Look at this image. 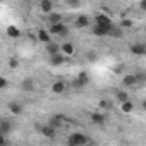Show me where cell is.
Masks as SVG:
<instances>
[{
	"instance_id": "10",
	"label": "cell",
	"mask_w": 146,
	"mask_h": 146,
	"mask_svg": "<svg viewBox=\"0 0 146 146\" xmlns=\"http://www.w3.org/2000/svg\"><path fill=\"white\" fill-rule=\"evenodd\" d=\"M122 35H124V29L115 23L108 28V33H107V36H110V38H122Z\"/></svg>"
},
{
	"instance_id": "31",
	"label": "cell",
	"mask_w": 146,
	"mask_h": 146,
	"mask_svg": "<svg viewBox=\"0 0 146 146\" xmlns=\"http://www.w3.org/2000/svg\"><path fill=\"white\" fill-rule=\"evenodd\" d=\"M86 58H88L90 62H96V58H98V55H96L95 52H88V55H86Z\"/></svg>"
},
{
	"instance_id": "22",
	"label": "cell",
	"mask_w": 146,
	"mask_h": 146,
	"mask_svg": "<svg viewBox=\"0 0 146 146\" xmlns=\"http://www.w3.org/2000/svg\"><path fill=\"white\" fill-rule=\"evenodd\" d=\"M7 36L12 38V40H16V38L21 36V29L17 26H7Z\"/></svg>"
},
{
	"instance_id": "14",
	"label": "cell",
	"mask_w": 146,
	"mask_h": 146,
	"mask_svg": "<svg viewBox=\"0 0 146 146\" xmlns=\"http://www.w3.org/2000/svg\"><path fill=\"white\" fill-rule=\"evenodd\" d=\"M91 122L96 125H103L107 122V117L103 112H91Z\"/></svg>"
},
{
	"instance_id": "8",
	"label": "cell",
	"mask_w": 146,
	"mask_h": 146,
	"mask_svg": "<svg viewBox=\"0 0 146 146\" xmlns=\"http://www.w3.org/2000/svg\"><path fill=\"white\" fill-rule=\"evenodd\" d=\"M60 52H62L65 57H72V55L76 53V46L72 45L70 41H64V43L60 45Z\"/></svg>"
},
{
	"instance_id": "23",
	"label": "cell",
	"mask_w": 146,
	"mask_h": 146,
	"mask_svg": "<svg viewBox=\"0 0 146 146\" xmlns=\"http://www.w3.org/2000/svg\"><path fill=\"white\" fill-rule=\"evenodd\" d=\"M120 110H122L124 113H132V110H134V105H132V102H131V100H125V102H122V103H120Z\"/></svg>"
},
{
	"instance_id": "12",
	"label": "cell",
	"mask_w": 146,
	"mask_h": 146,
	"mask_svg": "<svg viewBox=\"0 0 146 146\" xmlns=\"http://www.w3.org/2000/svg\"><path fill=\"white\" fill-rule=\"evenodd\" d=\"M139 81H137V78H136V74H125L124 78H122V84L125 86V88H132V86H136Z\"/></svg>"
},
{
	"instance_id": "29",
	"label": "cell",
	"mask_w": 146,
	"mask_h": 146,
	"mask_svg": "<svg viewBox=\"0 0 146 146\" xmlns=\"http://www.w3.org/2000/svg\"><path fill=\"white\" fill-rule=\"evenodd\" d=\"M9 67L11 69H17L19 67V60L16 57H9Z\"/></svg>"
},
{
	"instance_id": "27",
	"label": "cell",
	"mask_w": 146,
	"mask_h": 146,
	"mask_svg": "<svg viewBox=\"0 0 146 146\" xmlns=\"http://www.w3.org/2000/svg\"><path fill=\"white\" fill-rule=\"evenodd\" d=\"M132 24H134V23H132V19H127V17H125V19H122V21L119 23V26H120L122 29H131V28H132Z\"/></svg>"
},
{
	"instance_id": "13",
	"label": "cell",
	"mask_w": 146,
	"mask_h": 146,
	"mask_svg": "<svg viewBox=\"0 0 146 146\" xmlns=\"http://www.w3.org/2000/svg\"><path fill=\"white\" fill-rule=\"evenodd\" d=\"M7 108H9V112H11L12 115H21V113L24 112V107H23L19 102H11V103L7 105Z\"/></svg>"
},
{
	"instance_id": "17",
	"label": "cell",
	"mask_w": 146,
	"mask_h": 146,
	"mask_svg": "<svg viewBox=\"0 0 146 146\" xmlns=\"http://www.w3.org/2000/svg\"><path fill=\"white\" fill-rule=\"evenodd\" d=\"M36 40H40L41 43H50L52 41V35L46 31V29H38V35H36Z\"/></svg>"
},
{
	"instance_id": "15",
	"label": "cell",
	"mask_w": 146,
	"mask_h": 146,
	"mask_svg": "<svg viewBox=\"0 0 146 146\" xmlns=\"http://www.w3.org/2000/svg\"><path fill=\"white\" fill-rule=\"evenodd\" d=\"M131 53L132 55H144L146 53V45L144 43H134V45H131Z\"/></svg>"
},
{
	"instance_id": "19",
	"label": "cell",
	"mask_w": 146,
	"mask_h": 146,
	"mask_svg": "<svg viewBox=\"0 0 146 146\" xmlns=\"http://www.w3.org/2000/svg\"><path fill=\"white\" fill-rule=\"evenodd\" d=\"M64 91H65V83L64 81H55L52 84V93L53 95H62Z\"/></svg>"
},
{
	"instance_id": "30",
	"label": "cell",
	"mask_w": 146,
	"mask_h": 146,
	"mask_svg": "<svg viewBox=\"0 0 146 146\" xmlns=\"http://www.w3.org/2000/svg\"><path fill=\"white\" fill-rule=\"evenodd\" d=\"M9 86V81L4 78V76H0V90H5Z\"/></svg>"
},
{
	"instance_id": "4",
	"label": "cell",
	"mask_w": 146,
	"mask_h": 146,
	"mask_svg": "<svg viewBox=\"0 0 146 146\" xmlns=\"http://www.w3.org/2000/svg\"><path fill=\"white\" fill-rule=\"evenodd\" d=\"M88 84H90V74H88L86 70H81L79 74H78V78L74 79V88L76 90H81V88H84Z\"/></svg>"
},
{
	"instance_id": "32",
	"label": "cell",
	"mask_w": 146,
	"mask_h": 146,
	"mask_svg": "<svg viewBox=\"0 0 146 146\" xmlns=\"http://www.w3.org/2000/svg\"><path fill=\"white\" fill-rule=\"evenodd\" d=\"M139 11H146V0H141L139 2Z\"/></svg>"
},
{
	"instance_id": "26",
	"label": "cell",
	"mask_w": 146,
	"mask_h": 146,
	"mask_svg": "<svg viewBox=\"0 0 146 146\" xmlns=\"http://www.w3.org/2000/svg\"><path fill=\"white\" fill-rule=\"evenodd\" d=\"M98 107H100V110H112V102L110 100H100V103H98Z\"/></svg>"
},
{
	"instance_id": "2",
	"label": "cell",
	"mask_w": 146,
	"mask_h": 146,
	"mask_svg": "<svg viewBox=\"0 0 146 146\" xmlns=\"http://www.w3.org/2000/svg\"><path fill=\"white\" fill-rule=\"evenodd\" d=\"M48 33L52 36H67L69 35V28L65 26V23H55V24H50V29Z\"/></svg>"
},
{
	"instance_id": "9",
	"label": "cell",
	"mask_w": 146,
	"mask_h": 146,
	"mask_svg": "<svg viewBox=\"0 0 146 146\" xmlns=\"http://www.w3.org/2000/svg\"><path fill=\"white\" fill-rule=\"evenodd\" d=\"M90 24H91V21H90V17H88L86 14L78 16V17H76V21H74V26H76V28H79V29H84V28H88Z\"/></svg>"
},
{
	"instance_id": "1",
	"label": "cell",
	"mask_w": 146,
	"mask_h": 146,
	"mask_svg": "<svg viewBox=\"0 0 146 146\" xmlns=\"http://www.w3.org/2000/svg\"><path fill=\"white\" fill-rule=\"evenodd\" d=\"M88 143H90V137L84 136L83 132H72L67 137V144L69 146H83V144H88Z\"/></svg>"
},
{
	"instance_id": "21",
	"label": "cell",
	"mask_w": 146,
	"mask_h": 146,
	"mask_svg": "<svg viewBox=\"0 0 146 146\" xmlns=\"http://www.w3.org/2000/svg\"><path fill=\"white\" fill-rule=\"evenodd\" d=\"M107 33H108V29L107 28H102V26H98V24H93L91 26V35H95V36H107Z\"/></svg>"
},
{
	"instance_id": "11",
	"label": "cell",
	"mask_w": 146,
	"mask_h": 146,
	"mask_svg": "<svg viewBox=\"0 0 146 146\" xmlns=\"http://www.w3.org/2000/svg\"><path fill=\"white\" fill-rule=\"evenodd\" d=\"M65 115H53V117H50V120H48V124L52 125V127H55V129H60L62 125H64V122H65Z\"/></svg>"
},
{
	"instance_id": "18",
	"label": "cell",
	"mask_w": 146,
	"mask_h": 146,
	"mask_svg": "<svg viewBox=\"0 0 146 146\" xmlns=\"http://www.w3.org/2000/svg\"><path fill=\"white\" fill-rule=\"evenodd\" d=\"M11 131H12V124L9 120H5V119H0V134L7 136Z\"/></svg>"
},
{
	"instance_id": "5",
	"label": "cell",
	"mask_w": 146,
	"mask_h": 146,
	"mask_svg": "<svg viewBox=\"0 0 146 146\" xmlns=\"http://www.w3.org/2000/svg\"><path fill=\"white\" fill-rule=\"evenodd\" d=\"M95 24H98V26H102V28H110L112 24H113V21H112V17L110 16H107L105 12H100V14H96L95 16Z\"/></svg>"
},
{
	"instance_id": "24",
	"label": "cell",
	"mask_w": 146,
	"mask_h": 146,
	"mask_svg": "<svg viewBox=\"0 0 146 146\" xmlns=\"http://www.w3.org/2000/svg\"><path fill=\"white\" fill-rule=\"evenodd\" d=\"M58 52H60V45H57V43H53V41L46 43V53H48V55H53V53H58Z\"/></svg>"
},
{
	"instance_id": "33",
	"label": "cell",
	"mask_w": 146,
	"mask_h": 146,
	"mask_svg": "<svg viewBox=\"0 0 146 146\" xmlns=\"http://www.w3.org/2000/svg\"><path fill=\"white\" fill-rule=\"evenodd\" d=\"M5 143H7L5 136H4V134H0V144H5Z\"/></svg>"
},
{
	"instance_id": "28",
	"label": "cell",
	"mask_w": 146,
	"mask_h": 146,
	"mask_svg": "<svg viewBox=\"0 0 146 146\" xmlns=\"http://www.w3.org/2000/svg\"><path fill=\"white\" fill-rule=\"evenodd\" d=\"M65 4H67L69 7H72V9H78V7L81 5V0H65Z\"/></svg>"
},
{
	"instance_id": "7",
	"label": "cell",
	"mask_w": 146,
	"mask_h": 146,
	"mask_svg": "<svg viewBox=\"0 0 146 146\" xmlns=\"http://www.w3.org/2000/svg\"><path fill=\"white\" fill-rule=\"evenodd\" d=\"M21 90H23L24 93H33V91L36 90L35 79H33V78H24V79L21 81Z\"/></svg>"
},
{
	"instance_id": "25",
	"label": "cell",
	"mask_w": 146,
	"mask_h": 146,
	"mask_svg": "<svg viewBox=\"0 0 146 146\" xmlns=\"http://www.w3.org/2000/svg\"><path fill=\"white\" fill-rule=\"evenodd\" d=\"M115 100H117L119 103H122V102L129 100V95H127V91H115Z\"/></svg>"
},
{
	"instance_id": "6",
	"label": "cell",
	"mask_w": 146,
	"mask_h": 146,
	"mask_svg": "<svg viewBox=\"0 0 146 146\" xmlns=\"http://www.w3.org/2000/svg\"><path fill=\"white\" fill-rule=\"evenodd\" d=\"M48 62H50V65H53V67H60V65H64V64L67 62V57H65L62 52H58V53L48 55Z\"/></svg>"
},
{
	"instance_id": "20",
	"label": "cell",
	"mask_w": 146,
	"mask_h": 146,
	"mask_svg": "<svg viewBox=\"0 0 146 146\" xmlns=\"http://www.w3.org/2000/svg\"><path fill=\"white\" fill-rule=\"evenodd\" d=\"M46 19H48V23L50 24H55V23H62L64 21V16L62 14H58V12H50V14H46Z\"/></svg>"
},
{
	"instance_id": "16",
	"label": "cell",
	"mask_w": 146,
	"mask_h": 146,
	"mask_svg": "<svg viewBox=\"0 0 146 146\" xmlns=\"http://www.w3.org/2000/svg\"><path fill=\"white\" fill-rule=\"evenodd\" d=\"M40 11L43 14H50L53 11V2L52 0H40Z\"/></svg>"
},
{
	"instance_id": "3",
	"label": "cell",
	"mask_w": 146,
	"mask_h": 146,
	"mask_svg": "<svg viewBox=\"0 0 146 146\" xmlns=\"http://www.w3.org/2000/svg\"><path fill=\"white\" fill-rule=\"evenodd\" d=\"M36 131H38L41 136H45V137H50V139H53V137L57 136V129H55V127H52L50 124H45V125L38 124V125H36Z\"/></svg>"
}]
</instances>
